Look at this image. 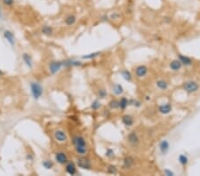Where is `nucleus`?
I'll list each match as a JSON object with an SVG mask.
<instances>
[{"label": "nucleus", "mask_w": 200, "mask_h": 176, "mask_svg": "<svg viewBox=\"0 0 200 176\" xmlns=\"http://www.w3.org/2000/svg\"><path fill=\"white\" fill-rule=\"evenodd\" d=\"M55 160L57 161V163H59L61 165H64L68 163V157L64 152H58L55 154Z\"/></svg>", "instance_id": "6"}, {"label": "nucleus", "mask_w": 200, "mask_h": 176, "mask_svg": "<svg viewBox=\"0 0 200 176\" xmlns=\"http://www.w3.org/2000/svg\"><path fill=\"white\" fill-rule=\"evenodd\" d=\"M122 122L125 126H131L134 124V119L130 115H125L122 117Z\"/></svg>", "instance_id": "15"}, {"label": "nucleus", "mask_w": 200, "mask_h": 176, "mask_svg": "<svg viewBox=\"0 0 200 176\" xmlns=\"http://www.w3.org/2000/svg\"><path fill=\"white\" fill-rule=\"evenodd\" d=\"M178 161H179V163H180L181 166H187V164L189 163L188 157H187L186 155H183V154H181V155H180V156H179V157H178Z\"/></svg>", "instance_id": "24"}, {"label": "nucleus", "mask_w": 200, "mask_h": 176, "mask_svg": "<svg viewBox=\"0 0 200 176\" xmlns=\"http://www.w3.org/2000/svg\"><path fill=\"white\" fill-rule=\"evenodd\" d=\"M63 66V63L62 62H60V61H54V62H52L50 64H49V70L50 72L52 73V74H55V73L58 72L62 67Z\"/></svg>", "instance_id": "4"}, {"label": "nucleus", "mask_w": 200, "mask_h": 176, "mask_svg": "<svg viewBox=\"0 0 200 176\" xmlns=\"http://www.w3.org/2000/svg\"><path fill=\"white\" fill-rule=\"evenodd\" d=\"M76 21H77V18L75 15H72V14H70V15L67 16L66 19H65V23L68 25V26H72L76 23Z\"/></svg>", "instance_id": "23"}, {"label": "nucleus", "mask_w": 200, "mask_h": 176, "mask_svg": "<svg viewBox=\"0 0 200 176\" xmlns=\"http://www.w3.org/2000/svg\"><path fill=\"white\" fill-rule=\"evenodd\" d=\"M42 33L46 36H50L53 34V28L50 26H44L42 28Z\"/></svg>", "instance_id": "27"}, {"label": "nucleus", "mask_w": 200, "mask_h": 176, "mask_svg": "<svg viewBox=\"0 0 200 176\" xmlns=\"http://www.w3.org/2000/svg\"><path fill=\"white\" fill-rule=\"evenodd\" d=\"M100 107H101V102H100L98 100H95L93 103H92V105H91V108L93 109H98Z\"/></svg>", "instance_id": "32"}, {"label": "nucleus", "mask_w": 200, "mask_h": 176, "mask_svg": "<svg viewBox=\"0 0 200 176\" xmlns=\"http://www.w3.org/2000/svg\"><path fill=\"white\" fill-rule=\"evenodd\" d=\"M30 91H31L32 96L35 100H38L42 96L43 93H44L43 87L37 82H31L30 83Z\"/></svg>", "instance_id": "1"}, {"label": "nucleus", "mask_w": 200, "mask_h": 176, "mask_svg": "<svg viewBox=\"0 0 200 176\" xmlns=\"http://www.w3.org/2000/svg\"><path fill=\"white\" fill-rule=\"evenodd\" d=\"M134 164V160L132 157H126L124 159V166L125 168H131Z\"/></svg>", "instance_id": "21"}, {"label": "nucleus", "mask_w": 200, "mask_h": 176, "mask_svg": "<svg viewBox=\"0 0 200 176\" xmlns=\"http://www.w3.org/2000/svg\"><path fill=\"white\" fill-rule=\"evenodd\" d=\"M77 164H78V166L82 168V169H87V170H90L91 167H92V165H91V162L84 157H79L78 158L77 160Z\"/></svg>", "instance_id": "3"}, {"label": "nucleus", "mask_w": 200, "mask_h": 176, "mask_svg": "<svg viewBox=\"0 0 200 176\" xmlns=\"http://www.w3.org/2000/svg\"><path fill=\"white\" fill-rule=\"evenodd\" d=\"M3 75H4V72L1 69H0V76H3Z\"/></svg>", "instance_id": "37"}, {"label": "nucleus", "mask_w": 200, "mask_h": 176, "mask_svg": "<svg viewBox=\"0 0 200 176\" xmlns=\"http://www.w3.org/2000/svg\"><path fill=\"white\" fill-rule=\"evenodd\" d=\"M121 74H122V77L125 80L129 81V82L132 81V74L128 70H123L121 72Z\"/></svg>", "instance_id": "26"}, {"label": "nucleus", "mask_w": 200, "mask_h": 176, "mask_svg": "<svg viewBox=\"0 0 200 176\" xmlns=\"http://www.w3.org/2000/svg\"><path fill=\"white\" fill-rule=\"evenodd\" d=\"M164 173H165V175H168V176H170V175H174V173L171 172V171H169V170H165Z\"/></svg>", "instance_id": "36"}, {"label": "nucleus", "mask_w": 200, "mask_h": 176, "mask_svg": "<svg viewBox=\"0 0 200 176\" xmlns=\"http://www.w3.org/2000/svg\"><path fill=\"white\" fill-rule=\"evenodd\" d=\"M112 92L116 95H121L124 93V88L119 84H115L112 87Z\"/></svg>", "instance_id": "19"}, {"label": "nucleus", "mask_w": 200, "mask_h": 176, "mask_svg": "<svg viewBox=\"0 0 200 176\" xmlns=\"http://www.w3.org/2000/svg\"><path fill=\"white\" fill-rule=\"evenodd\" d=\"M169 149H170V145L166 140H164L159 143V150L162 155H165L168 152Z\"/></svg>", "instance_id": "9"}, {"label": "nucleus", "mask_w": 200, "mask_h": 176, "mask_svg": "<svg viewBox=\"0 0 200 176\" xmlns=\"http://www.w3.org/2000/svg\"><path fill=\"white\" fill-rule=\"evenodd\" d=\"M158 111L161 113V114H164V115H167L169 114L171 111H172V105H171L170 103H165V104H162L158 107Z\"/></svg>", "instance_id": "10"}, {"label": "nucleus", "mask_w": 200, "mask_h": 176, "mask_svg": "<svg viewBox=\"0 0 200 176\" xmlns=\"http://www.w3.org/2000/svg\"><path fill=\"white\" fill-rule=\"evenodd\" d=\"M148 68L144 65H140L135 69V75L138 78H143L147 75Z\"/></svg>", "instance_id": "7"}, {"label": "nucleus", "mask_w": 200, "mask_h": 176, "mask_svg": "<svg viewBox=\"0 0 200 176\" xmlns=\"http://www.w3.org/2000/svg\"><path fill=\"white\" fill-rule=\"evenodd\" d=\"M109 107L111 109H118V108H119V101L117 100H112L109 102Z\"/></svg>", "instance_id": "30"}, {"label": "nucleus", "mask_w": 200, "mask_h": 176, "mask_svg": "<svg viewBox=\"0 0 200 176\" xmlns=\"http://www.w3.org/2000/svg\"><path fill=\"white\" fill-rule=\"evenodd\" d=\"M178 60L181 62L182 65H185V66H190L192 64V60L188 56H184V55L180 54L178 56Z\"/></svg>", "instance_id": "13"}, {"label": "nucleus", "mask_w": 200, "mask_h": 176, "mask_svg": "<svg viewBox=\"0 0 200 176\" xmlns=\"http://www.w3.org/2000/svg\"><path fill=\"white\" fill-rule=\"evenodd\" d=\"M63 66L64 67H72V66H81L82 63L78 61H75V60H68V61H64L62 62Z\"/></svg>", "instance_id": "20"}, {"label": "nucleus", "mask_w": 200, "mask_h": 176, "mask_svg": "<svg viewBox=\"0 0 200 176\" xmlns=\"http://www.w3.org/2000/svg\"><path fill=\"white\" fill-rule=\"evenodd\" d=\"M54 138L58 142H65L68 140L66 133L62 130H57L54 132Z\"/></svg>", "instance_id": "5"}, {"label": "nucleus", "mask_w": 200, "mask_h": 176, "mask_svg": "<svg viewBox=\"0 0 200 176\" xmlns=\"http://www.w3.org/2000/svg\"><path fill=\"white\" fill-rule=\"evenodd\" d=\"M66 172L70 175H74L77 173V168H76V166L73 162H69V161H68V163L66 164Z\"/></svg>", "instance_id": "11"}, {"label": "nucleus", "mask_w": 200, "mask_h": 176, "mask_svg": "<svg viewBox=\"0 0 200 176\" xmlns=\"http://www.w3.org/2000/svg\"><path fill=\"white\" fill-rule=\"evenodd\" d=\"M169 67H170L171 69L174 70V71H178V70H180L181 69L182 64L179 60H174V61H172L170 62Z\"/></svg>", "instance_id": "12"}, {"label": "nucleus", "mask_w": 200, "mask_h": 176, "mask_svg": "<svg viewBox=\"0 0 200 176\" xmlns=\"http://www.w3.org/2000/svg\"><path fill=\"white\" fill-rule=\"evenodd\" d=\"M105 155H106V157H114V151H113L111 149H108Z\"/></svg>", "instance_id": "34"}, {"label": "nucleus", "mask_w": 200, "mask_h": 176, "mask_svg": "<svg viewBox=\"0 0 200 176\" xmlns=\"http://www.w3.org/2000/svg\"><path fill=\"white\" fill-rule=\"evenodd\" d=\"M22 60H23V62H25V64L30 68V69H31L32 68V66H33V62H32V59H31V57L28 55V53H23L22 54Z\"/></svg>", "instance_id": "18"}, {"label": "nucleus", "mask_w": 200, "mask_h": 176, "mask_svg": "<svg viewBox=\"0 0 200 176\" xmlns=\"http://www.w3.org/2000/svg\"><path fill=\"white\" fill-rule=\"evenodd\" d=\"M73 144L74 146H79V145H87V142H85V140L84 137L82 136H78V135H76L73 137Z\"/></svg>", "instance_id": "16"}, {"label": "nucleus", "mask_w": 200, "mask_h": 176, "mask_svg": "<svg viewBox=\"0 0 200 176\" xmlns=\"http://www.w3.org/2000/svg\"><path fill=\"white\" fill-rule=\"evenodd\" d=\"M127 106H129V100H128L125 97L121 98V100H119V108L121 109H125L127 108Z\"/></svg>", "instance_id": "25"}, {"label": "nucleus", "mask_w": 200, "mask_h": 176, "mask_svg": "<svg viewBox=\"0 0 200 176\" xmlns=\"http://www.w3.org/2000/svg\"><path fill=\"white\" fill-rule=\"evenodd\" d=\"M4 37L10 45H12V46L14 45V36L10 30H6L4 32Z\"/></svg>", "instance_id": "17"}, {"label": "nucleus", "mask_w": 200, "mask_h": 176, "mask_svg": "<svg viewBox=\"0 0 200 176\" xmlns=\"http://www.w3.org/2000/svg\"><path fill=\"white\" fill-rule=\"evenodd\" d=\"M42 165L46 169H52L53 166V163L52 162L51 160H45L44 162L42 163Z\"/></svg>", "instance_id": "29"}, {"label": "nucleus", "mask_w": 200, "mask_h": 176, "mask_svg": "<svg viewBox=\"0 0 200 176\" xmlns=\"http://www.w3.org/2000/svg\"><path fill=\"white\" fill-rule=\"evenodd\" d=\"M108 173H111V174H114V173H118V169L115 166H109L107 169Z\"/></svg>", "instance_id": "31"}, {"label": "nucleus", "mask_w": 200, "mask_h": 176, "mask_svg": "<svg viewBox=\"0 0 200 176\" xmlns=\"http://www.w3.org/2000/svg\"><path fill=\"white\" fill-rule=\"evenodd\" d=\"M198 85L195 81H187L183 84V89L188 94L196 93L198 90Z\"/></svg>", "instance_id": "2"}, {"label": "nucleus", "mask_w": 200, "mask_h": 176, "mask_svg": "<svg viewBox=\"0 0 200 176\" xmlns=\"http://www.w3.org/2000/svg\"><path fill=\"white\" fill-rule=\"evenodd\" d=\"M128 141H129L133 146H137L140 142V139L135 132H132V133L128 135Z\"/></svg>", "instance_id": "8"}, {"label": "nucleus", "mask_w": 200, "mask_h": 176, "mask_svg": "<svg viewBox=\"0 0 200 176\" xmlns=\"http://www.w3.org/2000/svg\"><path fill=\"white\" fill-rule=\"evenodd\" d=\"M156 85L162 91H165L168 88V83L165 80H163V79L158 80V81H156Z\"/></svg>", "instance_id": "22"}, {"label": "nucleus", "mask_w": 200, "mask_h": 176, "mask_svg": "<svg viewBox=\"0 0 200 176\" xmlns=\"http://www.w3.org/2000/svg\"><path fill=\"white\" fill-rule=\"evenodd\" d=\"M2 2L6 6H12L14 4V0H2Z\"/></svg>", "instance_id": "33"}, {"label": "nucleus", "mask_w": 200, "mask_h": 176, "mask_svg": "<svg viewBox=\"0 0 200 176\" xmlns=\"http://www.w3.org/2000/svg\"><path fill=\"white\" fill-rule=\"evenodd\" d=\"M106 95H107V93H106L105 90H100L99 91V96H100V98H105Z\"/></svg>", "instance_id": "35"}, {"label": "nucleus", "mask_w": 200, "mask_h": 176, "mask_svg": "<svg viewBox=\"0 0 200 176\" xmlns=\"http://www.w3.org/2000/svg\"><path fill=\"white\" fill-rule=\"evenodd\" d=\"M75 150L76 152L80 156H84L87 153V145H79L75 146Z\"/></svg>", "instance_id": "14"}, {"label": "nucleus", "mask_w": 200, "mask_h": 176, "mask_svg": "<svg viewBox=\"0 0 200 176\" xmlns=\"http://www.w3.org/2000/svg\"><path fill=\"white\" fill-rule=\"evenodd\" d=\"M100 54H101V52H96V53H89V54H87V55H83L82 58L83 59H87V60H91V59H93V58L99 56Z\"/></svg>", "instance_id": "28"}, {"label": "nucleus", "mask_w": 200, "mask_h": 176, "mask_svg": "<svg viewBox=\"0 0 200 176\" xmlns=\"http://www.w3.org/2000/svg\"><path fill=\"white\" fill-rule=\"evenodd\" d=\"M2 16V12H1V8H0V18H1Z\"/></svg>", "instance_id": "38"}]
</instances>
